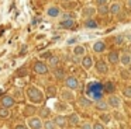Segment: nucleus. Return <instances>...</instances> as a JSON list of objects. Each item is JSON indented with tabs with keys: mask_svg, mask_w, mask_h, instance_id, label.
Instances as JSON below:
<instances>
[{
	"mask_svg": "<svg viewBox=\"0 0 131 129\" xmlns=\"http://www.w3.org/2000/svg\"><path fill=\"white\" fill-rule=\"evenodd\" d=\"M86 95L88 98H90L92 101H99L103 98L104 91H103V84L99 81H90L86 86Z\"/></svg>",
	"mask_w": 131,
	"mask_h": 129,
	"instance_id": "nucleus-1",
	"label": "nucleus"
},
{
	"mask_svg": "<svg viewBox=\"0 0 131 129\" xmlns=\"http://www.w3.org/2000/svg\"><path fill=\"white\" fill-rule=\"evenodd\" d=\"M27 98L32 104H42L44 102V93L34 86H30L27 88Z\"/></svg>",
	"mask_w": 131,
	"mask_h": 129,
	"instance_id": "nucleus-2",
	"label": "nucleus"
},
{
	"mask_svg": "<svg viewBox=\"0 0 131 129\" xmlns=\"http://www.w3.org/2000/svg\"><path fill=\"white\" fill-rule=\"evenodd\" d=\"M63 83H65V88L72 90V91H76V90L80 87L79 80H78L75 76H68V77H65L63 79Z\"/></svg>",
	"mask_w": 131,
	"mask_h": 129,
	"instance_id": "nucleus-3",
	"label": "nucleus"
},
{
	"mask_svg": "<svg viewBox=\"0 0 131 129\" xmlns=\"http://www.w3.org/2000/svg\"><path fill=\"white\" fill-rule=\"evenodd\" d=\"M27 123L30 129H42V119L40 117H30Z\"/></svg>",
	"mask_w": 131,
	"mask_h": 129,
	"instance_id": "nucleus-4",
	"label": "nucleus"
},
{
	"mask_svg": "<svg viewBox=\"0 0 131 129\" xmlns=\"http://www.w3.org/2000/svg\"><path fill=\"white\" fill-rule=\"evenodd\" d=\"M32 70H34V73H37V74H47L48 73V66H47L44 62H35L34 66H32Z\"/></svg>",
	"mask_w": 131,
	"mask_h": 129,
	"instance_id": "nucleus-5",
	"label": "nucleus"
},
{
	"mask_svg": "<svg viewBox=\"0 0 131 129\" xmlns=\"http://www.w3.org/2000/svg\"><path fill=\"white\" fill-rule=\"evenodd\" d=\"M107 104H108L110 108L118 109L120 107H121V98L117 97V95H114V94H110V97L107 98Z\"/></svg>",
	"mask_w": 131,
	"mask_h": 129,
	"instance_id": "nucleus-6",
	"label": "nucleus"
},
{
	"mask_svg": "<svg viewBox=\"0 0 131 129\" xmlns=\"http://www.w3.org/2000/svg\"><path fill=\"white\" fill-rule=\"evenodd\" d=\"M0 104H2V107H4V108H9V109H10L12 107H14L16 100H14V97H12V95H2Z\"/></svg>",
	"mask_w": 131,
	"mask_h": 129,
	"instance_id": "nucleus-7",
	"label": "nucleus"
},
{
	"mask_svg": "<svg viewBox=\"0 0 131 129\" xmlns=\"http://www.w3.org/2000/svg\"><path fill=\"white\" fill-rule=\"evenodd\" d=\"M93 105H94V108H96L97 111H100V112H108V109H110L107 101L103 100V98H102V100H99V101H94Z\"/></svg>",
	"mask_w": 131,
	"mask_h": 129,
	"instance_id": "nucleus-8",
	"label": "nucleus"
},
{
	"mask_svg": "<svg viewBox=\"0 0 131 129\" xmlns=\"http://www.w3.org/2000/svg\"><path fill=\"white\" fill-rule=\"evenodd\" d=\"M80 64H82V67L85 70H90L93 67V58L90 55H85L82 58V60H80Z\"/></svg>",
	"mask_w": 131,
	"mask_h": 129,
	"instance_id": "nucleus-9",
	"label": "nucleus"
},
{
	"mask_svg": "<svg viewBox=\"0 0 131 129\" xmlns=\"http://www.w3.org/2000/svg\"><path fill=\"white\" fill-rule=\"evenodd\" d=\"M54 122H55V125H57V128H61V129H65L66 126H68V119H66V117H63V115H57V117L54 118Z\"/></svg>",
	"mask_w": 131,
	"mask_h": 129,
	"instance_id": "nucleus-10",
	"label": "nucleus"
},
{
	"mask_svg": "<svg viewBox=\"0 0 131 129\" xmlns=\"http://www.w3.org/2000/svg\"><path fill=\"white\" fill-rule=\"evenodd\" d=\"M78 105L83 109H88V108H92V107H93V101L88 97H80L79 100H78Z\"/></svg>",
	"mask_w": 131,
	"mask_h": 129,
	"instance_id": "nucleus-11",
	"label": "nucleus"
},
{
	"mask_svg": "<svg viewBox=\"0 0 131 129\" xmlns=\"http://www.w3.org/2000/svg\"><path fill=\"white\" fill-rule=\"evenodd\" d=\"M61 98H62L63 101H68V102H71V101L75 100V94L72 90H68V88H63L61 90Z\"/></svg>",
	"mask_w": 131,
	"mask_h": 129,
	"instance_id": "nucleus-12",
	"label": "nucleus"
},
{
	"mask_svg": "<svg viewBox=\"0 0 131 129\" xmlns=\"http://www.w3.org/2000/svg\"><path fill=\"white\" fill-rule=\"evenodd\" d=\"M107 60H108V63H111V64H118L120 63V53L117 52V50H111V52H108Z\"/></svg>",
	"mask_w": 131,
	"mask_h": 129,
	"instance_id": "nucleus-13",
	"label": "nucleus"
},
{
	"mask_svg": "<svg viewBox=\"0 0 131 129\" xmlns=\"http://www.w3.org/2000/svg\"><path fill=\"white\" fill-rule=\"evenodd\" d=\"M96 70L99 74H107L108 72V66L104 60H97L96 62Z\"/></svg>",
	"mask_w": 131,
	"mask_h": 129,
	"instance_id": "nucleus-14",
	"label": "nucleus"
},
{
	"mask_svg": "<svg viewBox=\"0 0 131 129\" xmlns=\"http://www.w3.org/2000/svg\"><path fill=\"white\" fill-rule=\"evenodd\" d=\"M96 13H97L96 8L92 7V6H86V7H83V10H82V16L85 17V18H93Z\"/></svg>",
	"mask_w": 131,
	"mask_h": 129,
	"instance_id": "nucleus-15",
	"label": "nucleus"
},
{
	"mask_svg": "<svg viewBox=\"0 0 131 129\" xmlns=\"http://www.w3.org/2000/svg\"><path fill=\"white\" fill-rule=\"evenodd\" d=\"M120 11H121V4L118 2H114L108 6V14H111V16H117Z\"/></svg>",
	"mask_w": 131,
	"mask_h": 129,
	"instance_id": "nucleus-16",
	"label": "nucleus"
},
{
	"mask_svg": "<svg viewBox=\"0 0 131 129\" xmlns=\"http://www.w3.org/2000/svg\"><path fill=\"white\" fill-rule=\"evenodd\" d=\"M66 119H68V125H71V126H78L80 123V117L78 114H75V112L69 115Z\"/></svg>",
	"mask_w": 131,
	"mask_h": 129,
	"instance_id": "nucleus-17",
	"label": "nucleus"
},
{
	"mask_svg": "<svg viewBox=\"0 0 131 129\" xmlns=\"http://www.w3.org/2000/svg\"><path fill=\"white\" fill-rule=\"evenodd\" d=\"M47 14H48L49 17H52V18L59 17L61 16V8L58 7V6H49L48 10H47Z\"/></svg>",
	"mask_w": 131,
	"mask_h": 129,
	"instance_id": "nucleus-18",
	"label": "nucleus"
},
{
	"mask_svg": "<svg viewBox=\"0 0 131 129\" xmlns=\"http://www.w3.org/2000/svg\"><path fill=\"white\" fill-rule=\"evenodd\" d=\"M106 50V44L104 41H96L93 44V52L96 53H103Z\"/></svg>",
	"mask_w": 131,
	"mask_h": 129,
	"instance_id": "nucleus-19",
	"label": "nucleus"
},
{
	"mask_svg": "<svg viewBox=\"0 0 131 129\" xmlns=\"http://www.w3.org/2000/svg\"><path fill=\"white\" fill-rule=\"evenodd\" d=\"M120 63L123 64V66H130L131 64V55L128 52H123L121 55H120Z\"/></svg>",
	"mask_w": 131,
	"mask_h": 129,
	"instance_id": "nucleus-20",
	"label": "nucleus"
},
{
	"mask_svg": "<svg viewBox=\"0 0 131 129\" xmlns=\"http://www.w3.org/2000/svg\"><path fill=\"white\" fill-rule=\"evenodd\" d=\"M85 55H86V48L83 46V45H76V46L73 48V56H76V58H83Z\"/></svg>",
	"mask_w": 131,
	"mask_h": 129,
	"instance_id": "nucleus-21",
	"label": "nucleus"
},
{
	"mask_svg": "<svg viewBox=\"0 0 131 129\" xmlns=\"http://www.w3.org/2000/svg\"><path fill=\"white\" fill-rule=\"evenodd\" d=\"M103 91H104V94H113L114 91H116V86H114V83H111V81H107V83L103 84Z\"/></svg>",
	"mask_w": 131,
	"mask_h": 129,
	"instance_id": "nucleus-22",
	"label": "nucleus"
},
{
	"mask_svg": "<svg viewBox=\"0 0 131 129\" xmlns=\"http://www.w3.org/2000/svg\"><path fill=\"white\" fill-rule=\"evenodd\" d=\"M59 62H61V59L58 58V56H51V58H48V69L51 67V69H55V67H58L59 66Z\"/></svg>",
	"mask_w": 131,
	"mask_h": 129,
	"instance_id": "nucleus-23",
	"label": "nucleus"
},
{
	"mask_svg": "<svg viewBox=\"0 0 131 129\" xmlns=\"http://www.w3.org/2000/svg\"><path fill=\"white\" fill-rule=\"evenodd\" d=\"M61 28H66V30H71V28L75 27V20H62L59 22Z\"/></svg>",
	"mask_w": 131,
	"mask_h": 129,
	"instance_id": "nucleus-24",
	"label": "nucleus"
},
{
	"mask_svg": "<svg viewBox=\"0 0 131 129\" xmlns=\"http://www.w3.org/2000/svg\"><path fill=\"white\" fill-rule=\"evenodd\" d=\"M54 76H55L57 80H63V79H65V70H63L62 67H55Z\"/></svg>",
	"mask_w": 131,
	"mask_h": 129,
	"instance_id": "nucleus-25",
	"label": "nucleus"
},
{
	"mask_svg": "<svg viewBox=\"0 0 131 129\" xmlns=\"http://www.w3.org/2000/svg\"><path fill=\"white\" fill-rule=\"evenodd\" d=\"M83 25H85L86 28H97L99 27V24H97V21L94 18H86L85 22H83Z\"/></svg>",
	"mask_w": 131,
	"mask_h": 129,
	"instance_id": "nucleus-26",
	"label": "nucleus"
},
{
	"mask_svg": "<svg viewBox=\"0 0 131 129\" xmlns=\"http://www.w3.org/2000/svg\"><path fill=\"white\" fill-rule=\"evenodd\" d=\"M110 121H111V115L108 114V112H102V114H100V122H102L103 125H107Z\"/></svg>",
	"mask_w": 131,
	"mask_h": 129,
	"instance_id": "nucleus-27",
	"label": "nucleus"
},
{
	"mask_svg": "<svg viewBox=\"0 0 131 129\" xmlns=\"http://www.w3.org/2000/svg\"><path fill=\"white\" fill-rule=\"evenodd\" d=\"M42 129H58L55 125L54 119H47L45 122H42Z\"/></svg>",
	"mask_w": 131,
	"mask_h": 129,
	"instance_id": "nucleus-28",
	"label": "nucleus"
},
{
	"mask_svg": "<svg viewBox=\"0 0 131 129\" xmlns=\"http://www.w3.org/2000/svg\"><path fill=\"white\" fill-rule=\"evenodd\" d=\"M49 115H51V109H49L48 107H44V108H41L40 115H38V117H40L41 119H44V118H48Z\"/></svg>",
	"mask_w": 131,
	"mask_h": 129,
	"instance_id": "nucleus-29",
	"label": "nucleus"
},
{
	"mask_svg": "<svg viewBox=\"0 0 131 129\" xmlns=\"http://www.w3.org/2000/svg\"><path fill=\"white\" fill-rule=\"evenodd\" d=\"M97 14H100V16H107L108 14V6H99V7L96 8Z\"/></svg>",
	"mask_w": 131,
	"mask_h": 129,
	"instance_id": "nucleus-30",
	"label": "nucleus"
},
{
	"mask_svg": "<svg viewBox=\"0 0 131 129\" xmlns=\"http://www.w3.org/2000/svg\"><path fill=\"white\" fill-rule=\"evenodd\" d=\"M9 117H10L9 108H4V107H2V108H0V119H7Z\"/></svg>",
	"mask_w": 131,
	"mask_h": 129,
	"instance_id": "nucleus-31",
	"label": "nucleus"
},
{
	"mask_svg": "<svg viewBox=\"0 0 131 129\" xmlns=\"http://www.w3.org/2000/svg\"><path fill=\"white\" fill-rule=\"evenodd\" d=\"M35 111H37V108H35V107L28 105V107H26V109H24V114L28 115V117H32V115L35 114Z\"/></svg>",
	"mask_w": 131,
	"mask_h": 129,
	"instance_id": "nucleus-32",
	"label": "nucleus"
},
{
	"mask_svg": "<svg viewBox=\"0 0 131 129\" xmlns=\"http://www.w3.org/2000/svg\"><path fill=\"white\" fill-rule=\"evenodd\" d=\"M123 95L125 98H128V100H131V86H125L123 88Z\"/></svg>",
	"mask_w": 131,
	"mask_h": 129,
	"instance_id": "nucleus-33",
	"label": "nucleus"
},
{
	"mask_svg": "<svg viewBox=\"0 0 131 129\" xmlns=\"http://www.w3.org/2000/svg\"><path fill=\"white\" fill-rule=\"evenodd\" d=\"M28 74V70L26 69V67H20V69L16 72V76H18V77H21V76H26Z\"/></svg>",
	"mask_w": 131,
	"mask_h": 129,
	"instance_id": "nucleus-34",
	"label": "nucleus"
},
{
	"mask_svg": "<svg viewBox=\"0 0 131 129\" xmlns=\"http://www.w3.org/2000/svg\"><path fill=\"white\" fill-rule=\"evenodd\" d=\"M47 91H48V95H49V97H55V94H57V88H55L54 86H49Z\"/></svg>",
	"mask_w": 131,
	"mask_h": 129,
	"instance_id": "nucleus-35",
	"label": "nucleus"
},
{
	"mask_svg": "<svg viewBox=\"0 0 131 129\" xmlns=\"http://www.w3.org/2000/svg\"><path fill=\"white\" fill-rule=\"evenodd\" d=\"M92 129H106V126L103 125L102 122H94L93 125H92Z\"/></svg>",
	"mask_w": 131,
	"mask_h": 129,
	"instance_id": "nucleus-36",
	"label": "nucleus"
},
{
	"mask_svg": "<svg viewBox=\"0 0 131 129\" xmlns=\"http://www.w3.org/2000/svg\"><path fill=\"white\" fill-rule=\"evenodd\" d=\"M73 18H75L73 13H65V14H62V20H73Z\"/></svg>",
	"mask_w": 131,
	"mask_h": 129,
	"instance_id": "nucleus-37",
	"label": "nucleus"
},
{
	"mask_svg": "<svg viewBox=\"0 0 131 129\" xmlns=\"http://www.w3.org/2000/svg\"><path fill=\"white\" fill-rule=\"evenodd\" d=\"M14 95L16 97L18 98V100H20V98H23V91H21L20 88H17V90H14Z\"/></svg>",
	"mask_w": 131,
	"mask_h": 129,
	"instance_id": "nucleus-38",
	"label": "nucleus"
},
{
	"mask_svg": "<svg viewBox=\"0 0 131 129\" xmlns=\"http://www.w3.org/2000/svg\"><path fill=\"white\" fill-rule=\"evenodd\" d=\"M94 3H96L97 6H106L108 3V0H94Z\"/></svg>",
	"mask_w": 131,
	"mask_h": 129,
	"instance_id": "nucleus-39",
	"label": "nucleus"
},
{
	"mask_svg": "<svg viewBox=\"0 0 131 129\" xmlns=\"http://www.w3.org/2000/svg\"><path fill=\"white\" fill-rule=\"evenodd\" d=\"M82 129H92V123L90 122H83L82 123Z\"/></svg>",
	"mask_w": 131,
	"mask_h": 129,
	"instance_id": "nucleus-40",
	"label": "nucleus"
},
{
	"mask_svg": "<svg viewBox=\"0 0 131 129\" xmlns=\"http://www.w3.org/2000/svg\"><path fill=\"white\" fill-rule=\"evenodd\" d=\"M58 109H59V111H61V109H62V111H65V109H68V108H66V107H65V104H58Z\"/></svg>",
	"mask_w": 131,
	"mask_h": 129,
	"instance_id": "nucleus-41",
	"label": "nucleus"
},
{
	"mask_svg": "<svg viewBox=\"0 0 131 129\" xmlns=\"http://www.w3.org/2000/svg\"><path fill=\"white\" fill-rule=\"evenodd\" d=\"M75 42H76V38H69L68 41H66V44H68V45H72V44H75Z\"/></svg>",
	"mask_w": 131,
	"mask_h": 129,
	"instance_id": "nucleus-42",
	"label": "nucleus"
},
{
	"mask_svg": "<svg viewBox=\"0 0 131 129\" xmlns=\"http://www.w3.org/2000/svg\"><path fill=\"white\" fill-rule=\"evenodd\" d=\"M14 129H28V128H27L26 125H16Z\"/></svg>",
	"mask_w": 131,
	"mask_h": 129,
	"instance_id": "nucleus-43",
	"label": "nucleus"
},
{
	"mask_svg": "<svg viewBox=\"0 0 131 129\" xmlns=\"http://www.w3.org/2000/svg\"><path fill=\"white\" fill-rule=\"evenodd\" d=\"M121 39H123L121 36H117V38H116V44H118V45H120V44H123V41H121Z\"/></svg>",
	"mask_w": 131,
	"mask_h": 129,
	"instance_id": "nucleus-44",
	"label": "nucleus"
},
{
	"mask_svg": "<svg viewBox=\"0 0 131 129\" xmlns=\"http://www.w3.org/2000/svg\"><path fill=\"white\" fill-rule=\"evenodd\" d=\"M26 49H27V46H26V45H24V46L21 48V53H26Z\"/></svg>",
	"mask_w": 131,
	"mask_h": 129,
	"instance_id": "nucleus-45",
	"label": "nucleus"
},
{
	"mask_svg": "<svg viewBox=\"0 0 131 129\" xmlns=\"http://www.w3.org/2000/svg\"><path fill=\"white\" fill-rule=\"evenodd\" d=\"M127 6H128V7L131 8V0H127Z\"/></svg>",
	"mask_w": 131,
	"mask_h": 129,
	"instance_id": "nucleus-46",
	"label": "nucleus"
},
{
	"mask_svg": "<svg viewBox=\"0 0 131 129\" xmlns=\"http://www.w3.org/2000/svg\"><path fill=\"white\" fill-rule=\"evenodd\" d=\"M2 94H3V91H2V90H0V95H2Z\"/></svg>",
	"mask_w": 131,
	"mask_h": 129,
	"instance_id": "nucleus-47",
	"label": "nucleus"
},
{
	"mask_svg": "<svg viewBox=\"0 0 131 129\" xmlns=\"http://www.w3.org/2000/svg\"><path fill=\"white\" fill-rule=\"evenodd\" d=\"M63 2H71V0H63Z\"/></svg>",
	"mask_w": 131,
	"mask_h": 129,
	"instance_id": "nucleus-48",
	"label": "nucleus"
},
{
	"mask_svg": "<svg viewBox=\"0 0 131 129\" xmlns=\"http://www.w3.org/2000/svg\"><path fill=\"white\" fill-rule=\"evenodd\" d=\"M130 55H131V53H130Z\"/></svg>",
	"mask_w": 131,
	"mask_h": 129,
	"instance_id": "nucleus-49",
	"label": "nucleus"
}]
</instances>
